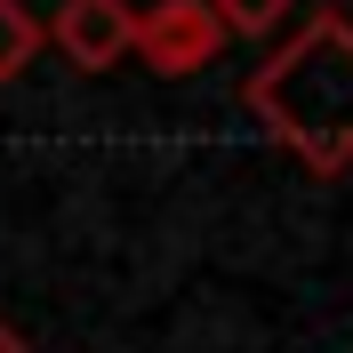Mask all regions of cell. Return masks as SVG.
Returning a JSON list of instances; mask_svg holds the SVG:
<instances>
[{
    "label": "cell",
    "mask_w": 353,
    "mask_h": 353,
    "mask_svg": "<svg viewBox=\"0 0 353 353\" xmlns=\"http://www.w3.org/2000/svg\"><path fill=\"white\" fill-rule=\"evenodd\" d=\"M225 24V41H273L297 24V0H209Z\"/></svg>",
    "instance_id": "4"
},
{
    "label": "cell",
    "mask_w": 353,
    "mask_h": 353,
    "mask_svg": "<svg viewBox=\"0 0 353 353\" xmlns=\"http://www.w3.org/2000/svg\"><path fill=\"white\" fill-rule=\"evenodd\" d=\"M241 105L257 112L273 145L313 176L353 169V17L313 8L273 41L257 72L241 81Z\"/></svg>",
    "instance_id": "1"
},
{
    "label": "cell",
    "mask_w": 353,
    "mask_h": 353,
    "mask_svg": "<svg viewBox=\"0 0 353 353\" xmlns=\"http://www.w3.org/2000/svg\"><path fill=\"white\" fill-rule=\"evenodd\" d=\"M41 32H48V48H57L72 72H112L129 57L137 8L129 0H57V17H41Z\"/></svg>",
    "instance_id": "3"
},
{
    "label": "cell",
    "mask_w": 353,
    "mask_h": 353,
    "mask_svg": "<svg viewBox=\"0 0 353 353\" xmlns=\"http://www.w3.org/2000/svg\"><path fill=\"white\" fill-rule=\"evenodd\" d=\"M0 353H32V345H24V337L8 330V321H0Z\"/></svg>",
    "instance_id": "6"
},
{
    "label": "cell",
    "mask_w": 353,
    "mask_h": 353,
    "mask_svg": "<svg viewBox=\"0 0 353 353\" xmlns=\"http://www.w3.org/2000/svg\"><path fill=\"white\" fill-rule=\"evenodd\" d=\"M48 48V32H41V17L24 8V0H0V88L8 81H24V65Z\"/></svg>",
    "instance_id": "5"
},
{
    "label": "cell",
    "mask_w": 353,
    "mask_h": 353,
    "mask_svg": "<svg viewBox=\"0 0 353 353\" xmlns=\"http://www.w3.org/2000/svg\"><path fill=\"white\" fill-rule=\"evenodd\" d=\"M129 57H145V72H161V81H193L225 57V24L209 0H153V8H137Z\"/></svg>",
    "instance_id": "2"
}]
</instances>
